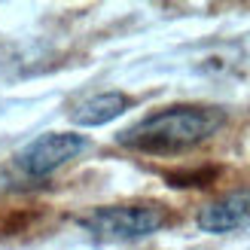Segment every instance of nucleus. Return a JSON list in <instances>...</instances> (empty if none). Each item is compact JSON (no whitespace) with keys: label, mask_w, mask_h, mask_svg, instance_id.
Returning <instances> with one entry per match:
<instances>
[{"label":"nucleus","mask_w":250,"mask_h":250,"mask_svg":"<svg viewBox=\"0 0 250 250\" xmlns=\"http://www.w3.org/2000/svg\"><path fill=\"white\" fill-rule=\"evenodd\" d=\"M223 125V110L205 104H171L119 131V144L146 156H171L214 137Z\"/></svg>","instance_id":"1"},{"label":"nucleus","mask_w":250,"mask_h":250,"mask_svg":"<svg viewBox=\"0 0 250 250\" xmlns=\"http://www.w3.org/2000/svg\"><path fill=\"white\" fill-rule=\"evenodd\" d=\"M98 241H137L168 226V210L159 205H110L83 220Z\"/></svg>","instance_id":"2"},{"label":"nucleus","mask_w":250,"mask_h":250,"mask_svg":"<svg viewBox=\"0 0 250 250\" xmlns=\"http://www.w3.org/2000/svg\"><path fill=\"white\" fill-rule=\"evenodd\" d=\"M89 149V137L77 131H52L31 141L19 153V171L28 177H46V174L58 171L61 165L73 162Z\"/></svg>","instance_id":"3"},{"label":"nucleus","mask_w":250,"mask_h":250,"mask_svg":"<svg viewBox=\"0 0 250 250\" xmlns=\"http://www.w3.org/2000/svg\"><path fill=\"white\" fill-rule=\"evenodd\" d=\"M247 220H250V189H235L229 195L217 198V202H210L208 208H202L198 226L210 235H220V232L238 229Z\"/></svg>","instance_id":"4"},{"label":"nucleus","mask_w":250,"mask_h":250,"mask_svg":"<svg viewBox=\"0 0 250 250\" xmlns=\"http://www.w3.org/2000/svg\"><path fill=\"white\" fill-rule=\"evenodd\" d=\"M128 107H131V98H125L122 92H101L80 101L70 110V119L77 125H107L110 119H119Z\"/></svg>","instance_id":"5"}]
</instances>
